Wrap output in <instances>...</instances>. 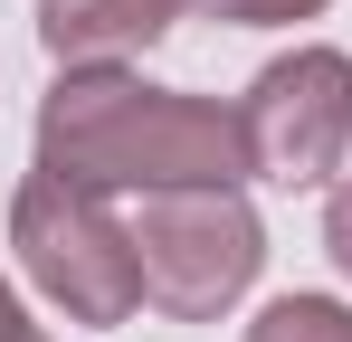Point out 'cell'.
I'll return each mask as SVG.
<instances>
[{
	"label": "cell",
	"mask_w": 352,
	"mask_h": 342,
	"mask_svg": "<svg viewBox=\"0 0 352 342\" xmlns=\"http://www.w3.org/2000/svg\"><path fill=\"white\" fill-rule=\"evenodd\" d=\"M324 257H333L343 285H352V171H343V190H333V209H324Z\"/></svg>",
	"instance_id": "cell-8"
},
{
	"label": "cell",
	"mask_w": 352,
	"mask_h": 342,
	"mask_svg": "<svg viewBox=\"0 0 352 342\" xmlns=\"http://www.w3.org/2000/svg\"><path fill=\"white\" fill-rule=\"evenodd\" d=\"M210 19H229V29H295V19H314L324 0H200Z\"/></svg>",
	"instance_id": "cell-7"
},
{
	"label": "cell",
	"mask_w": 352,
	"mask_h": 342,
	"mask_svg": "<svg viewBox=\"0 0 352 342\" xmlns=\"http://www.w3.org/2000/svg\"><path fill=\"white\" fill-rule=\"evenodd\" d=\"M19 342H38V323H29V333H19Z\"/></svg>",
	"instance_id": "cell-10"
},
{
	"label": "cell",
	"mask_w": 352,
	"mask_h": 342,
	"mask_svg": "<svg viewBox=\"0 0 352 342\" xmlns=\"http://www.w3.org/2000/svg\"><path fill=\"white\" fill-rule=\"evenodd\" d=\"M238 124H248L257 181H286V190L333 181L343 152H352V57L343 48H295L276 67H257Z\"/></svg>",
	"instance_id": "cell-4"
},
{
	"label": "cell",
	"mask_w": 352,
	"mask_h": 342,
	"mask_svg": "<svg viewBox=\"0 0 352 342\" xmlns=\"http://www.w3.org/2000/svg\"><path fill=\"white\" fill-rule=\"evenodd\" d=\"M181 0H38V48L58 67H124V57L162 48Z\"/></svg>",
	"instance_id": "cell-5"
},
{
	"label": "cell",
	"mask_w": 352,
	"mask_h": 342,
	"mask_svg": "<svg viewBox=\"0 0 352 342\" xmlns=\"http://www.w3.org/2000/svg\"><path fill=\"white\" fill-rule=\"evenodd\" d=\"M143 304L172 323H219L267 266V228L238 190H153L133 219Z\"/></svg>",
	"instance_id": "cell-3"
},
{
	"label": "cell",
	"mask_w": 352,
	"mask_h": 342,
	"mask_svg": "<svg viewBox=\"0 0 352 342\" xmlns=\"http://www.w3.org/2000/svg\"><path fill=\"white\" fill-rule=\"evenodd\" d=\"M38 171L86 190H238L248 181V124L219 95L143 86L124 67H58L38 105Z\"/></svg>",
	"instance_id": "cell-1"
},
{
	"label": "cell",
	"mask_w": 352,
	"mask_h": 342,
	"mask_svg": "<svg viewBox=\"0 0 352 342\" xmlns=\"http://www.w3.org/2000/svg\"><path fill=\"white\" fill-rule=\"evenodd\" d=\"M238 342H352V304H333V295H276Z\"/></svg>",
	"instance_id": "cell-6"
},
{
	"label": "cell",
	"mask_w": 352,
	"mask_h": 342,
	"mask_svg": "<svg viewBox=\"0 0 352 342\" xmlns=\"http://www.w3.org/2000/svg\"><path fill=\"white\" fill-rule=\"evenodd\" d=\"M10 304H19V295H10V285H0V314H10Z\"/></svg>",
	"instance_id": "cell-9"
},
{
	"label": "cell",
	"mask_w": 352,
	"mask_h": 342,
	"mask_svg": "<svg viewBox=\"0 0 352 342\" xmlns=\"http://www.w3.org/2000/svg\"><path fill=\"white\" fill-rule=\"evenodd\" d=\"M10 247H19L29 285L86 333H115L143 314V257H133V228L105 209V190L29 171L10 200Z\"/></svg>",
	"instance_id": "cell-2"
}]
</instances>
